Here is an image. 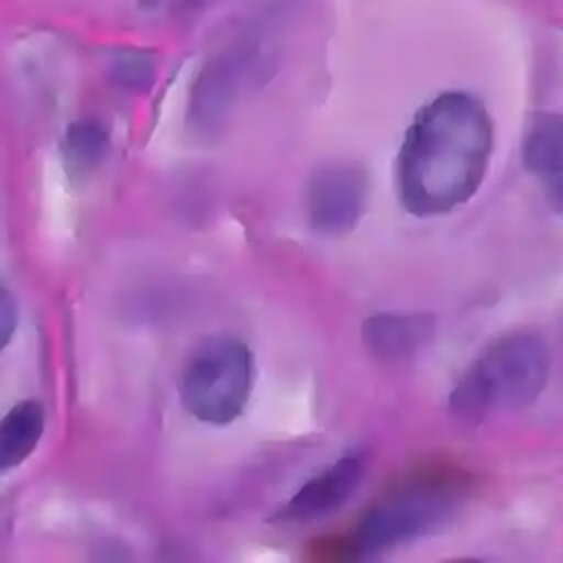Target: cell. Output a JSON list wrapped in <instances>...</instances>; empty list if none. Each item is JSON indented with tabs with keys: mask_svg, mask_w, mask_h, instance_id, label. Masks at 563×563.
Segmentation results:
<instances>
[{
	"mask_svg": "<svg viewBox=\"0 0 563 563\" xmlns=\"http://www.w3.org/2000/svg\"><path fill=\"white\" fill-rule=\"evenodd\" d=\"M493 150L486 108L466 92H444L427 103L398 154V194L416 216L446 213L482 185Z\"/></svg>",
	"mask_w": 563,
	"mask_h": 563,
	"instance_id": "cell-1",
	"label": "cell"
},
{
	"mask_svg": "<svg viewBox=\"0 0 563 563\" xmlns=\"http://www.w3.org/2000/svg\"><path fill=\"white\" fill-rule=\"evenodd\" d=\"M550 354L534 334H506L490 343L453 389L451 407L464 420L530 405L548 380Z\"/></svg>",
	"mask_w": 563,
	"mask_h": 563,
	"instance_id": "cell-2",
	"label": "cell"
},
{
	"mask_svg": "<svg viewBox=\"0 0 563 563\" xmlns=\"http://www.w3.org/2000/svg\"><path fill=\"white\" fill-rule=\"evenodd\" d=\"M251 385V350L240 339L211 336L183 365L180 400L196 420L229 424L244 411Z\"/></svg>",
	"mask_w": 563,
	"mask_h": 563,
	"instance_id": "cell-3",
	"label": "cell"
},
{
	"mask_svg": "<svg viewBox=\"0 0 563 563\" xmlns=\"http://www.w3.org/2000/svg\"><path fill=\"white\" fill-rule=\"evenodd\" d=\"M462 484L453 473H422L385 495L358 526V545L383 550L440 526L455 508Z\"/></svg>",
	"mask_w": 563,
	"mask_h": 563,
	"instance_id": "cell-4",
	"label": "cell"
},
{
	"mask_svg": "<svg viewBox=\"0 0 563 563\" xmlns=\"http://www.w3.org/2000/svg\"><path fill=\"white\" fill-rule=\"evenodd\" d=\"M365 191V174L356 165H323L312 174L306 194V209L312 229L325 235L350 231L363 213Z\"/></svg>",
	"mask_w": 563,
	"mask_h": 563,
	"instance_id": "cell-5",
	"label": "cell"
},
{
	"mask_svg": "<svg viewBox=\"0 0 563 563\" xmlns=\"http://www.w3.org/2000/svg\"><path fill=\"white\" fill-rule=\"evenodd\" d=\"M365 473V457L361 453L343 455L330 468L306 482L295 497L284 506L277 519L310 521L341 508L358 488Z\"/></svg>",
	"mask_w": 563,
	"mask_h": 563,
	"instance_id": "cell-6",
	"label": "cell"
},
{
	"mask_svg": "<svg viewBox=\"0 0 563 563\" xmlns=\"http://www.w3.org/2000/svg\"><path fill=\"white\" fill-rule=\"evenodd\" d=\"M433 319L427 314H374L363 325L367 347L383 358L416 354L433 334Z\"/></svg>",
	"mask_w": 563,
	"mask_h": 563,
	"instance_id": "cell-7",
	"label": "cell"
},
{
	"mask_svg": "<svg viewBox=\"0 0 563 563\" xmlns=\"http://www.w3.org/2000/svg\"><path fill=\"white\" fill-rule=\"evenodd\" d=\"M523 163L545 187L563 183V114H537L523 139Z\"/></svg>",
	"mask_w": 563,
	"mask_h": 563,
	"instance_id": "cell-8",
	"label": "cell"
},
{
	"mask_svg": "<svg viewBox=\"0 0 563 563\" xmlns=\"http://www.w3.org/2000/svg\"><path fill=\"white\" fill-rule=\"evenodd\" d=\"M44 409L37 400H22L0 418V473L20 466L40 444Z\"/></svg>",
	"mask_w": 563,
	"mask_h": 563,
	"instance_id": "cell-9",
	"label": "cell"
},
{
	"mask_svg": "<svg viewBox=\"0 0 563 563\" xmlns=\"http://www.w3.org/2000/svg\"><path fill=\"white\" fill-rule=\"evenodd\" d=\"M242 59V53H224L209 62V66L202 70L194 92V114H198L200 121L218 119L224 114L244 66Z\"/></svg>",
	"mask_w": 563,
	"mask_h": 563,
	"instance_id": "cell-10",
	"label": "cell"
},
{
	"mask_svg": "<svg viewBox=\"0 0 563 563\" xmlns=\"http://www.w3.org/2000/svg\"><path fill=\"white\" fill-rule=\"evenodd\" d=\"M106 132L95 121H77L64 139V158L77 174L97 165L106 150Z\"/></svg>",
	"mask_w": 563,
	"mask_h": 563,
	"instance_id": "cell-11",
	"label": "cell"
},
{
	"mask_svg": "<svg viewBox=\"0 0 563 563\" xmlns=\"http://www.w3.org/2000/svg\"><path fill=\"white\" fill-rule=\"evenodd\" d=\"M154 75H156V64L143 51H123L112 62L114 81L130 88V90L152 86Z\"/></svg>",
	"mask_w": 563,
	"mask_h": 563,
	"instance_id": "cell-12",
	"label": "cell"
},
{
	"mask_svg": "<svg viewBox=\"0 0 563 563\" xmlns=\"http://www.w3.org/2000/svg\"><path fill=\"white\" fill-rule=\"evenodd\" d=\"M18 325V310L11 292L0 284V352L11 343Z\"/></svg>",
	"mask_w": 563,
	"mask_h": 563,
	"instance_id": "cell-13",
	"label": "cell"
},
{
	"mask_svg": "<svg viewBox=\"0 0 563 563\" xmlns=\"http://www.w3.org/2000/svg\"><path fill=\"white\" fill-rule=\"evenodd\" d=\"M548 196H550L552 207L563 216V183H556V185L548 187Z\"/></svg>",
	"mask_w": 563,
	"mask_h": 563,
	"instance_id": "cell-14",
	"label": "cell"
}]
</instances>
